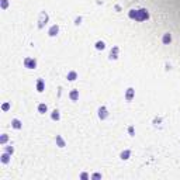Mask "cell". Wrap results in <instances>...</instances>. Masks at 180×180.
<instances>
[{
	"instance_id": "cell-14",
	"label": "cell",
	"mask_w": 180,
	"mask_h": 180,
	"mask_svg": "<svg viewBox=\"0 0 180 180\" xmlns=\"http://www.w3.org/2000/svg\"><path fill=\"white\" fill-rule=\"evenodd\" d=\"M76 77H77V73H76V72H73V70L68 73V79H69V80H75Z\"/></svg>"
},
{
	"instance_id": "cell-11",
	"label": "cell",
	"mask_w": 180,
	"mask_h": 180,
	"mask_svg": "<svg viewBox=\"0 0 180 180\" xmlns=\"http://www.w3.org/2000/svg\"><path fill=\"white\" fill-rule=\"evenodd\" d=\"M56 144H58V146H61V148L65 146V141L62 139V137H61V135H56Z\"/></svg>"
},
{
	"instance_id": "cell-17",
	"label": "cell",
	"mask_w": 180,
	"mask_h": 180,
	"mask_svg": "<svg viewBox=\"0 0 180 180\" xmlns=\"http://www.w3.org/2000/svg\"><path fill=\"white\" fill-rule=\"evenodd\" d=\"M8 160H10L8 153H3V155H1V162H3V163H8Z\"/></svg>"
},
{
	"instance_id": "cell-1",
	"label": "cell",
	"mask_w": 180,
	"mask_h": 180,
	"mask_svg": "<svg viewBox=\"0 0 180 180\" xmlns=\"http://www.w3.org/2000/svg\"><path fill=\"white\" fill-rule=\"evenodd\" d=\"M128 16H130V18L135 20V21H145V20L149 18V13L145 8H139V10H131Z\"/></svg>"
},
{
	"instance_id": "cell-26",
	"label": "cell",
	"mask_w": 180,
	"mask_h": 180,
	"mask_svg": "<svg viewBox=\"0 0 180 180\" xmlns=\"http://www.w3.org/2000/svg\"><path fill=\"white\" fill-rule=\"evenodd\" d=\"M80 21H82V18L79 17V18H76V24H80Z\"/></svg>"
},
{
	"instance_id": "cell-5",
	"label": "cell",
	"mask_w": 180,
	"mask_h": 180,
	"mask_svg": "<svg viewBox=\"0 0 180 180\" xmlns=\"http://www.w3.org/2000/svg\"><path fill=\"white\" fill-rule=\"evenodd\" d=\"M58 31H59V27H58V25H52V27L49 28L48 34L51 35V37H55V35L58 34Z\"/></svg>"
},
{
	"instance_id": "cell-12",
	"label": "cell",
	"mask_w": 180,
	"mask_h": 180,
	"mask_svg": "<svg viewBox=\"0 0 180 180\" xmlns=\"http://www.w3.org/2000/svg\"><path fill=\"white\" fill-rule=\"evenodd\" d=\"M37 90L38 91H44V80L42 79H38V82H37Z\"/></svg>"
},
{
	"instance_id": "cell-21",
	"label": "cell",
	"mask_w": 180,
	"mask_h": 180,
	"mask_svg": "<svg viewBox=\"0 0 180 180\" xmlns=\"http://www.w3.org/2000/svg\"><path fill=\"white\" fill-rule=\"evenodd\" d=\"M13 151H14V149H13L11 146H7V148H6V152H7V153H13Z\"/></svg>"
},
{
	"instance_id": "cell-15",
	"label": "cell",
	"mask_w": 180,
	"mask_h": 180,
	"mask_svg": "<svg viewBox=\"0 0 180 180\" xmlns=\"http://www.w3.org/2000/svg\"><path fill=\"white\" fill-rule=\"evenodd\" d=\"M47 110H48V107L45 106V104H40V106H38V111H40L41 114H44V113H47Z\"/></svg>"
},
{
	"instance_id": "cell-4",
	"label": "cell",
	"mask_w": 180,
	"mask_h": 180,
	"mask_svg": "<svg viewBox=\"0 0 180 180\" xmlns=\"http://www.w3.org/2000/svg\"><path fill=\"white\" fill-rule=\"evenodd\" d=\"M107 115H108V113H107L106 107H100V108H98V117H100L101 120H104V118H107Z\"/></svg>"
},
{
	"instance_id": "cell-13",
	"label": "cell",
	"mask_w": 180,
	"mask_h": 180,
	"mask_svg": "<svg viewBox=\"0 0 180 180\" xmlns=\"http://www.w3.org/2000/svg\"><path fill=\"white\" fill-rule=\"evenodd\" d=\"M11 125H13V128H16V130H20V128H21V123H20L18 120H13V121H11Z\"/></svg>"
},
{
	"instance_id": "cell-19",
	"label": "cell",
	"mask_w": 180,
	"mask_h": 180,
	"mask_svg": "<svg viewBox=\"0 0 180 180\" xmlns=\"http://www.w3.org/2000/svg\"><path fill=\"white\" fill-rule=\"evenodd\" d=\"M7 6H8V1H7V0H1V7H3V8H7Z\"/></svg>"
},
{
	"instance_id": "cell-23",
	"label": "cell",
	"mask_w": 180,
	"mask_h": 180,
	"mask_svg": "<svg viewBox=\"0 0 180 180\" xmlns=\"http://www.w3.org/2000/svg\"><path fill=\"white\" fill-rule=\"evenodd\" d=\"M8 108H10V106H8L7 103H6V104H3V110H8Z\"/></svg>"
},
{
	"instance_id": "cell-25",
	"label": "cell",
	"mask_w": 180,
	"mask_h": 180,
	"mask_svg": "<svg viewBox=\"0 0 180 180\" xmlns=\"http://www.w3.org/2000/svg\"><path fill=\"white\" fill-rule=\"evenodd\" d=\"M80 177H82V179H87V174H86V173H82V176H80Z\"/></svg>"
},
{
	"instance_id": "cell-16",
	"label": "cell",
	"mask_w": 180,
	"mask_h": 180,
	"mask_svg": "<svg viewBox=\"0 0 180 180\" xmlns=\"http://www.w3.org/2000/svg\"><path fill=\"white\" fill-rule=\"evenodd\" d=\"M96 48H97V49H101V51H103V49L106 48V44H104L103 41H97V42H96Z\"/></svg>"
},
{
	"instance_id": "cell-6",
	"label": "cell",
	"mask_w": 180,
	"mask_h": 180,
	"mask_svg": "<svg viewBox=\"0 0 180 180\" xmlns=\"http://www.w3.org/2000/svg\"><path fill=\"white\" fill-rule=\"evenodd\" d=\"M118 58V47H114L110 52V59H117Z\"/></svg>"
},
{
	"instance_id": "cell-8",
	"label": "cell",
	"mask_w": 180,
	"mask_h": 180,
	"mask_svg": "<svg viewBox=\"0 0 180 180\" xmlns=\"http://www.w3.org/2000/svg\"><path fill=\"white\" fill-rule=\"evenodd\" d=\"M130 155H131V151H128V149H127V151H124V152H121V159H123V160H127V159H128V158H130Z\"/></svg>"
},
{
	"instance_id": "cell-9",
	"label": "cell",
	"mask_w": 180,
	"mask_h": 180,
	"mask_svg": "<svg viewBox=\"0 0 180 180\" xmlns=\"http://www.w3.org/2000/svg\"><path fill=\"white\" fill-rule=\"evenodd\" d=\"M69 97L72 98V100H77V98H79V91H77V90H72V91H70V94H69Z\"/></svg>"
},
{
	"instance_id": "cell-20",
	"label": "cell",
	"mask_w": 180,
	"mask_h": 180,
	"mask_svg": "<svg viewBox=\"0 0 180 180\" xmlns=\"http://www.w3.org/2000/svg\"><path fill=\"white\" fill-rule=\"evenodd\" d=\"M7 139H8L7 135H3V137H1V139H0V142H1V144H6V142H7Z\"/></svg>"
},
{
	"instance_id": "cell-24",
	"label": "cell",
	"mask_w": 180,
	"mask_h": 180,
	"mask_svg": "<svg viewBox=\"0 0 180 180\" xmlns=\"http://www.w3.org/2000/svg\"><path fill=\"white\" fill-rule=\"evenodd\" d=\"M100 177H101V176H100V174H98V173H96V174H94V176H93V179H100Z\"/></svg>"
},
{
	"instance_id": "cell-18",
	"label": "cell",
	"mask_w": 180,
	"mask_h": 180,
	"mask_svg": "<svg viewBox=\"0 0 180 180\" xmlns=\"http://www.w3.org/2000/svg\"><path fill=\"white\" fill-rule=\"evenodd\" d=\"M51 117H52V120H59V117H61V115H59V111H58V110H54Z\"/></svg>"
},
{
	"instance_id": "cell-10",
	"label": "cell",
	"mask_w": 180,
	"mask_h": 180,
	"mask_svg": "<svg viewBox=\"0 0 180 180\" xmlns=\"http://www.w3.org/2000/svg\"><path fill=\"white\" fill-rule=\"evenodd\" d=\"M163 44L165 45H167V44H170V41H172V37H170V34H165L163 35Z\"/></svg>"
},
{
	"instance_id": "cell-2",
	"label": "cell",
	"mask_w": 180,
	"mask_h": 180,
	"mask_svg": "<svg viewBox=\"0 0 180 180\" xmlns=\"http://www.w3.org/2000/svg\"><path fill=\"white\" fill-rule=\"evenodd\" d=\"M24 66L25 68H28V69H35V66H37V62L31 59V58H25L24 59Z\"/></svg>"
},
{
	"instance_id": "cell-3",
	"label": "cell",
	"mask_w": 180,
	"mask_h": 180,
	"mask_svg": "<svg viewBox=\"0 0 180 180\" xmlns=\"http://www.w3.org/2000/svg\"><path fill=\"white\" fill-rule=\"evenodd\" d=\"M47 21H48V14L42 11V13H41V16H40V21H38L40 24H38V27H40V28H42V27H44V24H45Z\"/></svg>"
},
{
	"instance_id": "cell-22",
	"label": "cell",
	"mask_w": 180,
	"mask_h": 180,
	"mask_svg": "<svg viewBox=\"0 0 180 180\" xmlns=\"http://www.w3.org/2000/svg\"><path fill=\"white\" fill-rule=\"evenodd\" d=\"M128 132H130V135L134 137V134H135V132H134V127H130V128H128Z\"/></svg>"
},
{
	"instance_id": "cell-7",
	"label": "cell",
	"mask_w": 180,
	"mask_h": 180,
	"mask_svg": "<svg viewBox=\"0 0 180 180\" xmlns=\"http://www.w3.org/2000/svg\"><path fill=\"white\" fill-rule=\"evenodd\" d=\"M125 98H127V101H131L132 98H134V89H130L127 90V94H125Z\"/></svg>"
}]
</instances>
